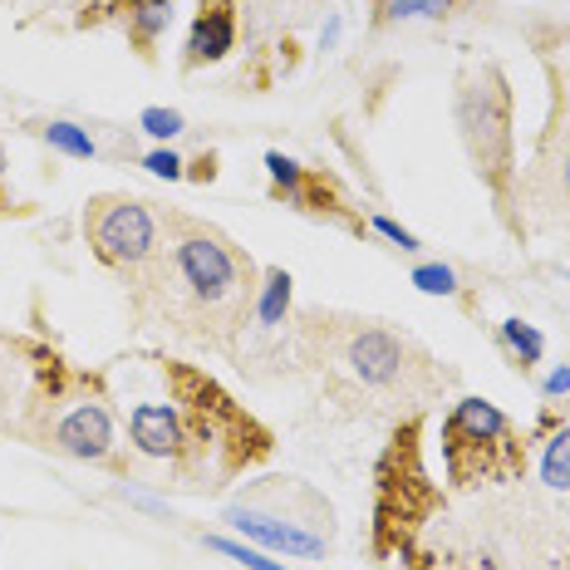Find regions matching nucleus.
I'll list each match as a JSON object with an SVG mask.
<instances>
[{
    "mask_svg": "<svg viewBox=\"0 0 570 570\" xmlns=\"http://www.w3.org/2000/svg\"><path fill=\"white\" fill-rule=\"evenodd\" d=\"M256 291V261L227 232L187 212H163V266L134 301L138 311L153 305L177 335L232 350L236 335L252 325Z\"/></svg>",
    "mask_w": 570,
    "mask_h": 570,
    "instance_id": "1",
    "label": "nucleus"
},
{
    "mask_svg": "<svg viewBox=\"0 0 570 570\" xmlns=\"http://www.w3.org/2000/svg\"><path fill=\"white\" fill-rule=\"evenodd\" d=\"M305 354L325 364L340 389L374 409H394L399 419L423 413V403L443 394L448 374L433 364V354L419 340L399 335L374 320H325L311 315L301 330Z\"/></svg>",
    "mask_w": 570,
    "mask_h": 570,
    "instance_id": "2",
    "label": "nucleus"
},
{
    "mask_svg": "<svg viewBox=\"0 0 570 570\" xmlns=\"http://www.w3.org/2000/svg\"><path fill=\"white\" fill-rule=\"evenodd\" d=\"M163 379H168L173 409L183 419V462H177L183 478H197L212 462V478L232 482L246 468L271 458V448H276L271 428L256 423L212 374H202L197 364L168 360L163 364Z\"/></svg>",
    "mask_w": 570,
    "mask_h": 570,
    "instance_id": "3",
    "label": "nucleus"
},
{
    "mask_svg": "<svg viewBox=\"0 0 570 570\" xmlns=\"http://www.w3.org/2000/svg\"><path fill=\"white\" fill-rule=\"evenodd\" d=\"M546 512L531 497H492L468 512H438V531L419 541L409 566L419 570H546L541 527Z\"/></svg>",
    "mask_w": 570,
    "mask_h": 570,
    "instance_id": "4",
    "label": "nucleus"
},
{
    "mask_svg": "<svg viewBox=\"0 0 570 570\" xmlns=\"http://www.w3.org/2000/svg\"><path fill=\"white\" fill-rule=\"evenodd\" d=\"M448 507L443 487L423 468V413L394 423L384 453L374 462V556L379 561H413L423 531Z\"/></svg>",
    "mask_w": 570,
    "mask_h": 570,
    "instance_id": "5",
    "label": "nucleus"
},
{
    "mask_svg": "<svg viewBox=\"0 0 570 570\" xmlns=\"http://www.w3.org/2000/svg\"><path fill=\"white\" fill-rule=\"evenodd\" d=\"M458 138L468 148L472 173L482 177V187L497 197V212H502L512 227L517 222V134H512V85L507 75L482 59V65H468L458 75Z\"/></svg>",
    "mask_w": 570,
    "mask_h": 570,
    "instance_id": "6",
    "label": "nucleus"
},
{
    "mask_svg": "<svg viewBox=\"0 0 570 570\" xmlns=\"http://www.w3.org/2000/svg\"><path fill=\"white\" fill-rule=\"evenodd\" d=\"M227 521L246 541L285 556H325L335 546V507L301 478H256L227 507Z\"/></svg>",
    "mask_w": 570,
    "mask_h": 570,
    "instance_id": "7",
    "label": "nucleus"
},
{
    "mask_svg": "<svg viewBox=\"0 0 570 570\" xmlns=\"http://www.w3.org/2000/svg\"><path fill=\"white\" fill-rule=\"evenodd\" d=\"M443 468L453 492L512 487L527 472V443L497 403L458 399L443 419Z\"/></svg>",
    "mask_w": 570,
    "mask_h": 570,
    "instance_id": "8",
    "label": "nucleus"
},
{
    "mask_svg": "<svg viewBox=\"0 0 570 570\" xmlns=\"http://www.w3.org/2000/svg\"><path fill=\"white\" fill-rule=\"evenodd\" d=\"M85 242L99 256V266H109L114 276L134 285V295L158 276L163 266V217L153 212V202L128 197V193H99L85 207Z\"/></svg>",
    "mask_w": 570,
    "mask_h": 570,
    "instance_id": "9",
    "label": "nucleus"
},
{
    "mask_svg": "<svg viewBox=\"0 0 570 570\" xmlns=\"http://www.w3.org/2000/svg\"><path fill=\"white\" fill-rule=\"evenodd\" d=\"M517 202L541 227H570V75L556 69V109L537 142L527 177H517Z\"/></svg>",
    "mask_w": 570,
    "mask_h": 570,
    "instance_id": "10",
    "label": "nucleus"
},
{
    "mask_svg": "<svg viewBox=\"0 0 570 570\" xmlns=\"http://www.w3.org/2000/svg\"><path fill=\"white\" fill-rule=\"evenodd\" d=\"M266 168H271V177H276V197H285L291 207L311 212V217H335V222H344V227L364 232V222L350 217V202H344L340 183L330 173L301 168V163H291L285 153H266Z\"/></svg>",
    "mask_w": 570,
    "mask_h": 570,
    "instance_id": "11",
    "label": "nucleus"
},
{
    "mask_svg": "<svg viewBox=\"0 0 570 570\" xmlns=\"http://www.w3.org/2000/svg\"><path fill=\"white\" fill-rule=\"evenodd\" d=\"M45 448H55V453L65 458H79V462H109L114 453V419L104 403H75V409H65L59 419L45 428Z\"/></svg>",
    "mask_w": 570,
    "mask_h": 570,
    "instance_id": "12",
    "label": "nucleus"
},
{
    "mask_svg": "<svg viewBox=\"0 0 570 570\" xmlns=\"http://www.w3.org/2000/svg\"><path fill=\"white\" fill-rule=\"evenodd\" d=\"M236 6L242 0H202L193 30H187V50H183V69H202L217 65L236 50Z\"/></svg>",
    "mask_w": 570,
    "mask_h": 570,
    "instance_id": "13",
    "label": "nucleus"
},
{
    "mask_svg": "<svg viewBox=\"0 0 570 570\" xmlns=\"http://www.w3.org/2000/svg\"><path fill=\"white\" fill-rule=\"evenodd\" d=\"M128 433H134L138 453L183 462V419H177L173 403H138L134 419H128Z\"/></svg>",
    "mask_w": 570,
    "mask_h": 570,
    "instance_id": "14",
    "label": "nucleus"
},
{
    "mask_svg": "<svg viewBox=\"0 0 570 570\" xmlns=\"http://www.w3.org/2000/svg\"><path fill=\"white\" fill-rule=\"evenodd\" d=\"M541 438V482L551 487V492H570V419H556V409L541 419L537 428Z\"/></svg>",
    "mask_w": 570,
    "mask_h": 570,
    "instance_id": "15",
    "label": "nucleus"
},
{
    "mask_svg": "<svg viewBox=\"0 0 570 570\" xmlns=\"http://www.w3.org/2000/svg\"><path fill=\"white\" fill-rule=\"evenodd\" d=\"M168 20H173V0H128L124 26H128V35H134L142 59L153 55V45H158V35L168 30Z\"/></svg>",
    "mask_w": 570,
    "mask_h": 570,
    "instance_id": "16",
    "label": "nucleus"
},
{
    "mask_svg": "<svg viewBox=\"0 0 570 570\" xmlns=\"http://www.w3.org/2000/svg\"><path fill=\"white\" fill-rule=\"evenodd\" d=\"M285 315H291V276H285L281 266H271L266 276H261V291H256V330H266V335H276L285 325Z\"/></svg>",
    "mask_w": 570,
    "mask_h": 570,
    "instance_id": "17",
    "label": "nucleus"
},
{
    "mask_svg": "<svg viewBox=\"0 0 570 570\" xmlns=\"http://www.w3.org/2000/svg\"><path fill=\"white\" fill-rule=\"evenodd\" d=\"M40 138L50 142V148L59 153H69V158H94V138L85 134V128H75V124H65V118H55V124H40Z\"/></svg>",
    "mask_w": 570,
    "mask_h": 570,
    "instance_id": "18",
    "label": "nucleus"
},
{
    "mask_svg": "<svg viewBox=\"0 0 570 570\" xmlns=\"http://www.w3.org/2000/svg\"><path fill=\"white\" fill-rule=\"evenodd\" d=\"M502 340H507V350L517 354L521 370H527V364H537L541 350H546V340H541L531 325H521V320H507V325H502Z\"/></svg>",
    "mask_w": 570,
    "mask_h": 570,
    "instance_id": "19",
    "label": "nucleus"
},
{
    "mask_svg": "<svg viewBox=\"0 0 570 570\" xmlns=\"http://www.w3.org/2000/svg\"><path fill=\"white\" fill-rule=\"evenodd\" d=\"M128 0H79V26H109V20H124Z\"/></svg>",
    "mask_w": 570,
    "mask_h": 570,
    "instance_id": "20",
    "label": "nucleus"
},
{
    "mask_svg": "<svg viewBox=\"0 0 570 570\" xmlns=\"http://www.w3.org/2000/svg\"><path fill=\"white\" fill-rule=\"evenodd\" d=\"M142 134H153V138H177L183 134V114L177 109H142Z\"/></svg>",
    "mask_w": 570,
    "mask_h": 570,
    "instance_id": "21",
    "label": "nucleus"
},
{
    "mask_svg": "<svg viewBox=\"0 0 570 570\" xmlns=\"http://www.w3.org/2000/svg\"><path fill=\"white\" fill-rule=\"evenodd\" d=\"M413 285L428 291V295H453L458 291V276L448 266H419V271H413Z\"/></svg>",
    "mask_w": 570,
    "mask_h": 570,
    "instance_id": "22",
    "label": "nucleus"
},
{
    "mask_svg": "<svg viewBox=\"0 0 570 570\" xmlns=\"http://www.w3.org/2000/svg\"><path fill=\"white\" fill-rule=\"evenodd\" d=\"M212 546H217L222 556H232V561H242L246 570H285V566L266 561V556H261V551H246V546H236V541H222V537H212Z\"/></svg>",
    "mask_w": 570,
    "mask_h": 570,
    "instance_id": "23",
    "label": "nucleus"
},
{
    "mask_svg": "<svg viewBox=\"0 0 570 570\" xmlns=\"http://www.w3.org/2000/svg\"><path fill=\"white\" fill-rule=\"evenodd\" d=\"M148 173H158V177H183V158L168 148H158V153H148V163H142Z\"/></svg>",
    "mask_w": 570,
    "mask_h": 570,
    "instance_id": "24",
    "label": "nucleus"
},
{
    "mask_svg": "<svg viewBox=\"0 0 570 570\" xmlns=\"http://www.w3.org/2000/svg\"><path fill=\"white\" fill-rule=\"evenodd\" d=\"M374 232H384V236H389V242H394V246H403V252H419V236H409V232L399 227V222H389V217H374Z\"/></svg>",
    "mask_w": 570,
    "mask_h": 570,
    "instance_id": "25",
    "label": "nucleus"
},
{
    "mask_svg": "<svg viewBox=\"0 0 570 570\" xmlns=\"http://www.w3.org/2000/svg\"><path fill=\"white\" fill-rule=\"evenodd\" d=\"M187 177H193V183H212V177H217V158H212V153H202Z\"/></svg>",
    "mask_w": 570,
    "mask_h": 570,
    "instance_id": "26",
    "label": "nucleus"
},
{
    "mask_svg": "<svg viewBox=\"0 0 570 570\" xmlns=\"http://www.w3.org/2000/svg\"><path fill=\"white\" fill-rule=\"evenodd\" d=\"M570 394V370H556L546 379V399H566Z\"/></svg>",
    "mask_w": 570,
    "mask_h": 570,
    "instance_id": "27",
    "label": "nucleus"
},
{
    "mask_svg": "<svg viewBox=\"0 0 570 570\" xmlns=\"http://www.w3.org/2000/svg\"><path fill=\"white\" fill-rule=\"evenodd\" d=\"M370 6L379 10V16H384V10H389V6H394V0H370Z\"/></svg>",
    "mask_w": 570,
    "mask_h": 570,
    "instance_id": "28",
    "label": "nucleus"
},
{
    "mask_svg": "<svg viewBox=\"0 0 570 570\" xmlns=\"http://www.w3.org/2000/svg\"><path fill=\"white\" fill-rule=\"evenodd\" d=\"M0 173H6V148H0Z\"/></svg>",
    "mask_w": 570,
    "mask_h": 570,
    "instance_id": "29",
    "label": "nucleus"
},
{
    "mask_svg": "<svg viewBox=\"0 0 570 570\" xmlns=\"http://www.w3.org/2000/svg\"><path fill=\"white\" fill-rule=\"evenodd\" d=\"M458 6H462V0H453V10H458Z\"/></svg>",
    "mask_w": 570,
    "mask_h": 570,
    "instance_id": "30",
    "label": "nucleus"
}]
</instances>
